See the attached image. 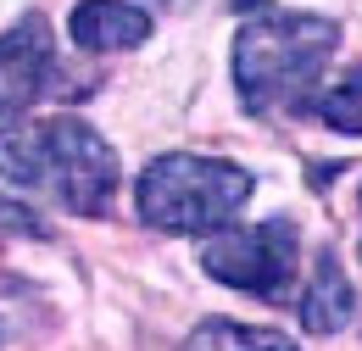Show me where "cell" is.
<instances>
[{"label":"cell","mask_w":362,"mask_h":351,"mask_svg":"<svg viewBox=\"0 0 362 351\" xmlns=\"http://www.w3.org/2000/svg\"><path fill=\"white\" fill-rule=\"evenodd\" d=\"M0 178L50 195L73 218H106L123 184V162L84 117H40L0 129Z\"/></svg>","instance_id":"6da1fadb"},{"label":"cell","mask_w":362,"mask_h":351,"mask_svg":"<svg viewBox=\"0 0 362 351\" xmlns=\"http://www.w3.org/2000/svg\"><path fill=\"white\" fill-rule=\"evenodd\" d=\"M340 50V23L323 11H284L251 0V17L234 34V89L245 112H284L317 89Z\"/></svg>","instance_id":"7a4b0ae2"},{"label":"cell","mask_w":362,"mask_h":351,"mask_svg":"<svg viewBox=\"0 0 362 351\" xmlns=\"http://www.w3.org/2000/svg\"><path fill=\"white\" fill-rule=\"evenodd\" d=\"M251 190H257V178L240 162L168 151L134 178V207L162 234H218L251 201Z\"/></svg>","instance_id":"3957f363"},{"label":"cell","mask_w":362,"mask_h":351,"mask_svg":"<svg viewBox=\"0 0 362 351\" xmlns=\"http://www.w3.org/2000/svg\"><path fill=\"white\" fill-rule=\"evenodd\" d=\"M201 267H206V279L245 290L257 301H296L301 296L296 290L301 284V229L290 218L218 229L201 246Z\"/></svg>","instance_id":"277c9868"},{"label":"cell","mask_w":362,"mask_h":351,"mask_svg":"<svg viewBox=\"0 0 362 351\" xmlns=\"http://www.w3.org/2000/svg\"><path fill=\"white\" fill-rule=\"evenodd\" d=\"M50 79H56V40L45 17L28 11L0 34V117H17L23 106L50 95Z\"/></svg>","instance_id":"5b68a950"},{"label":"cell","mask_w":362,"mask_h":351,"mask_svg":"<svg viewBox=\"0 0 362 351\" xmlns=\"http://www.w3.org/2000/svg\"><path fill=\"white\" fill-rule=\"evenodd\" d=\"M67 34L78 50H134V45L151 40V11L134 6V0H78L73 17H67Z\"/></svg>","instance_id":"8992f818"},{"label":"cell","mask_w":362,"mask_h":351,"mask_svg":"<svg viewBox=\"0 0 362 351\" xmlns=\"http://www.w3.org/2000/svg\"><path fill=\"white\" fill-rule=\"evenodd\" d=\"M296 307H301V329H307V335H340V329L351 323V312H357V290H351L346 267H340V257H334V246H323V251L313 257Z\"/></svg>","instance_id":"52a82bcc"},{"label":"cell","mask_w":362,"mask_h":351,"mask_svg":"<svg viewBox=\"0 0 362 351\" xmlns=\"http://www.w3.org/2000/svg\"><path fill=\"white\" fill-rule=\"evenodd\" d=\"M184 351H301L284 329H262V323H234V318H206L189 329Z\"/></svg>","instance_id":"ba28073f"},{"label":"cell","mask_w":362,"mask_h":351,"mask_svg":"<svg viewBox=\"0 0 362 351\" xmlns=\"http://www.w3.org/2000/svg\"><path fill=\"white\" fill-rule=\"evenodd\" d=\"M317 117H323L334 134L362 139V67H351L340 84H329L323 95H317Z\"/></svg>","instance_id":"9c48e42d"},{"label":"cell","mask_w":362,"mask_h":351,"mask_svg":"<svg viewBox=\"0 0 362 351\" xmlns=\"http://www.w3.org/2000/svg\"><path fill=\"white\" fill-rule=\"evenodd\" d=\"M0 234H45V223L34 218L23 201H11V195H0Z\"/></svg>","instance_id":"30bf717a"}]
</instances>
